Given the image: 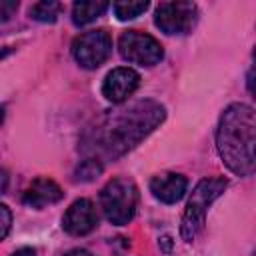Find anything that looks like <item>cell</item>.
Returning a JSON list of instances; mask_svg holds the SVG:
<instances>
[{
    "instance_id": "5bb4252c",
    "label": "cell",
    "mask_w": 256,
    "mask_h": 256,
    "mask_svg": "<svg viewBox=\"0 0 256 256\" xmlns=\"http://www.w3.org/2000/svg\"><path fill=\"white\" fill-rule=\"evenodd\" d=\"M150 4L144 0V2H114L112 4V10L116 14L118 20H132L136 16H140Z\"/></svg>"
},
{
    "instance_id": "52a82bcc",
    "label": "cell",
    "mask_w": 256,
    "mask_h": 256,
    "mask_svg": "<svg viewBox=\"0 0 256 256\" xmlns=\"http://www.w3.org/2000/svg\"><path fill=\"white\" fill-rule=\"evenodd\" d=\"M198 20L194 2H160L154 14V24L164 34H188Z\"/></svg>"
},
{
    "instance_id": "3957f363",
    "label": "cell",
    "mask_w": 256,
    "mask_h": 256,
    "mask_svg": "<svg viewBox=\"0 0 256 256\" xmlns=\"http://www.w3.org/2000/svg\"><path fill=\"white\" fill-rule=\"evenodd\" d=\"M226 186H228V180L222 176L204 178L196 184V188L192 190V196L184 208L182 222H180V236L186 242H194L198 238V234L204 230L206 212H208L210 204L226 190Z\"/></svg>"
},
{
    "instance_id": "ba28073f",
    "label": "cell",
    "mask_w": 256,
    "mask_h": 256,
    "mask_svg": "<svg viewBox=\"0 0 256 256\" xmlns=\"http://www.w3.org/2000/svg\"><path fill=\"white\" fill-rule=\"evenodd\" d=\"M98 226V212L88 198L74 200L62 216V228L70 236H84Z\"/></svg>"
},
{
    "instance_id": "8992f818",
    "label": "cell",
    "mask_w": 256,
    "mask_h": 256,
    "mask_svg": "<svg viewBox=\"0 0 256 256\" xmlns=\"http://www.w3.org/2000/svg\"><path fill=\"white\" fill-rule=\"evenodd\" d=\"M112 52V38L106 30H90L74 38L72 56L74 60L88 70L102 66Z\"/></svg>"
},
{
    "instance_id": "9a60e30c",
    "label": "cell",
    "mask_w": 256,
    "mask_h": 256,
    "mask_svg": "<svg viewBox=\"0 0 256 256\" xmlns=\"http://www.w3.org/2000/svg\"><path fill=\"white\" fill-rule=\"evenodd\" d=\"M102 172V162L100 160H96V158H86V160H82L80 164H78V168H76V180H80V182H90V180H94L98 174Z\"/></svg>"
},
{
    "instance_id": "e0dca14e",
    "label": "cell",
    "mask_w": 256,
    "mask_h": 256,
    "mask_svg": "<svg viewBox=\"0 0 256 256\" xmlns=\"http://www.w3.org/2000/svg\"><path fill=\"white\" fill-rule=\"evenodd\" d=\"M246 86H248V92L252 94V98H256V62L252 64V68H250V72H248Z\"/></svg>"
},
{
    "instance_id": "ac0fdd59",
    "label": "cell",
    "mask_w": 256,
    "mask_h": 256,
    "mask_svg": "<svg viewBox=\"0 0 256 256\" xmlns=\"http://www.w3.org/2000/svg\"><path fill=\"white\" fill-rule=\"evenodd\" d=\"M18 2H2L0 4V12H2V20H8L12 12H16Z\"/></svg>"
},
{
    "instance_id": "8fae6325",
    "label": "cell",
    "mask_w": 256,
    "mask_h": 256,
    "mask_svg": "<svg viewBox=\"0 0 256 256\" xmlns=\"http://www.w3.org/2000/svg\"><path fill=\"white\" fill-rule=\"evenodd\" d=\"M62 196H64V192H62V188L54 180H50V178H36L24 190L22 202L26 206H30V208H44V206L60 202Z\"/></svg>"
},
{
    "instance_id": "ffe728a7",
    "label": "cell",
    "mask_w": 256,
    "mask_h": 256,
    "mask_svg": "<svg viewBox=\"0 0 256 256\" xmlns=\"http://www.w3.org/2000/svg\"><path fill=\"white\" fill-rule=\"evenodd\" d=\"M64 256H92L88 250H82V248H74V250H70V252H66Z\"/></svg>"
},
{
    "instance_id": "9c48e42d",
    "label": "cell",
    "mask_w": 256,
    "mask_h": 256,
    "mask_svg": "<svg viewBox=\"0 0 256 256\" xmlns=\"http://www.w3.org/2000/svg\"><path fill=\"white\" fill-rule=\"evenodd\" d=\"M138 84H140L138 72H134L132 68L120 66V68H114L106 74V78L102 82V94L108 102L120 104L136 92Z\"/></svg>"
},
{
    "instance_id": "6da1fadb",
    "label": "cell",
    "mask_w": 256,
    "mask_h": 256,
    "mask_svg": "<svg viewBox=\"0 0 256 256\" xmlns=\"http://www.w3.org/2000/svg\"><path fill=\"white\" fill-rule=\"evenodd\" d=\"M164 116L166 112L162 104L154 100H138L90 126L82 136L80 148L88 158H96L100 162L116 160L144 140L164 120Z\"/></svg>"
},
{
    "instance_id": "7a4b0ae2",
    "label": "cell",
    "mask_w": 256,
    "mask_h": 256,
    "mask_svg": "<svg viewBox=\"0 0 256 256\" xmlns=\"http://www.w3.org/2000/svg\"><path fill=\"white\" fill-rule=\"evenodd\" d=\"M216 148L232 174L250 176L256 172V110L252 106L234 102L222 112Z\"/></svg>"
},
{
    "instance_id": "d6986e66",
    "label": "cell",
    "mask_w": 256,
    "mask_h": 256,
    "mask_svg": "<svg viewBox=\"0 0 256 256\" xmlns=\"http://www.w3.org/2000/svg\"><path fill=\"white\" fill-rule=\"evenodd\" d=\"M12 256H36V252L32 248H18Z\"/></svg>"
},
{
    "instance_id": "277c9868",
    "label": "cell",
    "mask_w": 256,
    "mask_h": 256,
    "mask_svg": "<svg viewBox=\"0 0 256 256\" xmlns=\"http://www.w3.org/2000/svg\"><path fill=\"white\" fill-rule=\"evenodd\" d=\"M138 188L130 178H114L100 192V206L110 224L124 226L134 218Z\"/></svg>"
},
{
    "instance_id": "2e32d148",
    "label": "cell",
    "mask_w": 256,
    "mask_h": 256,
    "mask_svg": "<svg viewBox=\"0 0 256 256\" xmlns=\"http://www.w3.org/2000/svg\"><path fill=\"white\" fill-rule=\"evenodd\" d=\"M0 214H2V238H6L10 232V224H12V214H10L6 204L0 206Z\"/></svg>"
},
{
    "instance_id": "5b68a950",
    "label": "cell",
    "mask_w": 256,
    "mask_h": 256,
    "mask_svg": "<svg viewBox=\"0 0 256 256\" xmlns=\"http://www.w3.org/2000/svg\"><path fill=\"white\" fill-rule=\"evenodd\" d=\"M118 50L124 60L138 64V66H154L164 56L160 42L154 36L146 32H138V30L124 32L118 38Z\"/></svg>"
},
{
    "instance_id": "7c38bea8",
    "label": "cell",
    "mask_w": 256,
    "mask_h": 256,
    "mask_svg": "<svg viewBox=\"0 0 256 256\" xmlns=\"http://www.w3.org/2000/svg\"><path fill=\"white\" fill-rule=\"evenodd\" d=\"M110 8L108 2L102 0H86V2H76L72 6V22L76 26H86L94 22L98 16H102Z\"/></svg>"
},
{
    "instance_id": "4fadbf2b",
    "label": "cell",
    "mask_w": 256,
    "mask_h": 256,
    "mask_svg": "<svg viewBox=\"0 0 256 256\" xmlns=\"http://www.w3.org/2000/svg\"><path fill=\"white\" fill-rule=\"evenodd\" d=\"M62 10V4L60 2H54V0H42V2H36L32 8H30V16L38 22H54L58 18Z\"/></svg>"
},
{
    "instance_id": "30bf717a",
    "label": "cell",
    "mask_w": 256,
    "mask_h": 256,
    "mask_svg": "<svg viewBox=\"0 0 256 256\" xmlns=\"http://www.w3.org/2000/svg\"><path fill=\"white\" fill-rule=\"evenodd\" d=\"M186 186H188L186 176L176 172H162L150 180V192L154 194V198H158L164 204L178 202L184 196Z\"/></svg>"
}]
</instances>
